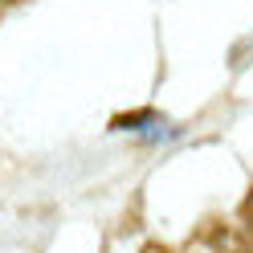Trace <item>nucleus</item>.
Here are the masks:
<instances>
[{
  "instance_id": "3",
  "label": "nucleus",
  "mask_w": 253,
  "mask_h": 253,
  "mask_svg": "<svg viewBox=\"0 0 253 253\" xmlns=\"http://www.w3.org/2000/svg\"><path fill=\"white\" fill-rule=\"evenodd\" d=\"M143 253H171L168 245H160V241H151V245H143Z\"/></svg>"
},
{
  "instance_id": "2",
  "label": "nucleus",
  "mask_w": 253,
  "mask_h": 253,
  "mask_svg": "<svg viewBox=\"0 0 253 253\" xmlns=\"http://www.w3.org/2000/svg\"><path fill=\"white\" fill-rule=\"evenodd\" d=\"M241 237H245L249 249H253V188H249V196L241 204Z\"/></svg>"
},
{
  "instance_id": "1",
  "label": "nucleus",
  "mask_w": 253,
  "mask_h": 253,
  "mask_svg": "<svg viewBox=\"0 0 253 253\" xmlns=\"http://www.w3.org/2000/svg\"><path fill=\"white\" fill-rule=\"evenodd\" d=\"M184 253H253V249L241 237V229L225 225V220H204V225L188 237Z\"/></svg>"
}]
</instances>
